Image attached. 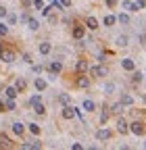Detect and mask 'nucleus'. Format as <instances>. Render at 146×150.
Here are the masks:
<instances>
[{
	"label": "nucleus",
	"instance_id": "obj_44",
	"mask_svg": "<svg viewBox=\"0 0 146 150\" xmlns=\"http://www.w3.org/2000/svg\"><path fill=\"white\" fill-rule=\"evenodd\" d=\"M0 52H2V44H0Z\"/></svg>",
	"mask_w": 146,
	"mask_h": 150
},
{
	"label": "nucleus",
	"instance_id": "obj_16",
	"mask_svg": "<svg viewBox=\"0 0 146 150\" xmlns=\"http://www.w3.org/2000/svg\"><path fill=\"white\" fill-rule=\"evenodd\" d=\"M123 8H125V11H130V13H136V11H138L136 2H132V0H125V2H123Z\"/></svg>",
	"mask_w": 146,
	"mask_h": 150
},
{
	"label": "nucleus",
	"instance_id": "obj_8",
	"mask_svg": "<svg viewBox=\"0 0 146 150\" xmlns=\"http://www.w3.org/2000/svg\"><path fill=\"white\" fill-rule=\"evenodd\" d=\"M46 88H48V81H46V79H42V77H35V90L44 92Z\"/></svg>",
	"mask_w": 146,
	"mask_h": 150
},
{
	"label": "nucleus",
	"instance_id": "obj_2",
	"mask_svg": "<svg viewBox=\"0 0 146 150\" xmlns=\"http://www.w3.org/2000/svg\"><path fill=\"white\" fill-rule=\"evenodd\" d=\"M0 59H2V63L11 65V63L15 61V52H13V50H2V52H0Z\"/></svg>",
	"mask_w": 146,
	"mask_h": 150
},
{
	"label": "nucleus",
	"instance_id": "obj_13",
	"mask_svg": "<svg viewBox=\"0 0 146 150\" xmlns=\"http://www.w3.org/2000/svg\"><path fill=\"white\" fill-rule=\"evenodd\" d=\"M82 108H86L88 112H92V110H96V104H94V100H84V104H82Z\"/></svg>",
	"mask_w": 146,
	"mask_h": 150
},
{
	"label": "nucleus",
	"instance_id": "obj_33",
	"mask_svg": "<svg viewBox=\"0 0 146 150\" xmlns=\"http://www.w3.org/2000/svg\"><path fill=\"white\" fill-rule=\"evenodd\" d=\"M38 102H42V98L38 96V94H35V96H31V98H29V104H31V106H33V104H38Z\"/></svg>",
	"mask_w": 146,
	"mask_h": 150
},
{
	"label": "nucleus",
	"instance_id": "obj_23",
	"mask_svg": "<svg viewBox=\"0 0 146 150\" xmlns=\"http://www.w3.org/2000/svg\"><path fill=\"white\" fill-rule=\"evenodd\" d=\"M21 148H25V150H31V148H40V142H25V144H21Z\"/></svg>",
	"mask_w": 146,
	"mask_h": 150
},
{
	"label": "nucleus",
	"instance_id": "obj_39",
	"mask_svg": "<svg viewBox=\"0 0 146 150\" xmlns=\"http://www.w3.org/2000/svg\"><path fill=\"white\" fill-rule=\"evenodd\" d=\"M59 2H61V6H65V8L71 6V0H59Z\"/></svg>",
	"mask_w": 146,
	"mask_h": 150
},
{
	"label": "nucleus",
	"instance_id": "obj_29",
	"mask_svg": "<svg viewBox=\"0 0 146 150\" xmlns=\"http://www.w3.org/2000/svg\"><path fill=\"white\" fill-rule=\"evenodd\" d=\"M29 131H31L33 136H38V134H40V125H35V123H29Z\"/></svg>",
	"mask_w": 146,
	"mask_h": 150
},
{
	"label": "nucleus",
	"instance_id": "obj_14",
	"mask_svg": "<svg viewBox=\"0 0 146 150\" xmlns=\"http://www.w3.org/2000/svg\"><path fill=\"white\" fill-rule=\"evenodd\" d=\"M86 27H88V29H96V27H98L96 17H88V19H86Z\"/></svg>",
	"mask_w": 146,
	"mask_h": 150
},
{
	"label": "nucleus",
	"instance_id": "obj_32",
	"mask_svg": "<svg viewBox=\"0 0 146 150\" xmlns=\"http://www.w3.org/2000/svg\"><path fill=\"white\" fill-rule=\"evenodd\" d=\"M115 92V83H106L104 86V94H113Z\"/></svg>",
	"mask_w": 146,
	"mask_h": 150
},
{
	"label": "nucleus",
	"instance_id": "obj_34",
	"mask_svg": "<svg viewBox=\"0 0 146 150\" xmlns=\"http://www.w3.org/2000/svg\"><path fill=\"white\" fill-rule=\"evenodd\" d=\"M134 2H136V6H138V11L146 6V0H134Z\"/></svg>",
	"mask_w": 146,
	"mask_h": 150
},
{
	"label": "nucleus",
	"instance_id": "obj_3",
	"mask_svg": "<svg viewBox=\"0 0 146 150\" xmlns=\"http://www.w3.org/2000/svg\"><path fill=\"white\" fill-rule=\"evenodd\" d=\"M117 131H119V134H127V131H130V129H127V121L119 115V119H117Z\"/></svg>",
	"mask_w": 146,
	"mask_h": 150
},
{
	"label": "nucleus",
	"instance_id": "obj_30",
	"mask_svg": "<svg viewBox=\"0 0 146 150\" xmlns=\"http://www.w3.org/2000/svg\"><path fill=\"white\" fill-rule=\"evenodd\" d=\"M142 77H144V75H142L140 71H134V75H132V79H134L136 83H140V81H142Z\"/></svg>",
	"mask_w": 146,
	"mask_h": 150
},
{
	"label": "nucleus",
	"instance_id": "obj_18",
	"mask_svg": "<svg viewBox=\"0 0 146 150\" xmlns=\"http://www.w3.org/2000/svg\"><path fill=\"white\" fill-rule=\"evenodd\" d=\"M50 50H52L50 42H42V44H40V54H48Z\"/></svg>",
	"mask_w": 146,
	"mask_h": 150
},
{
	"label": "nucleus",
	"instance_id": "obj_9",
	"mask_svg": "<svg viewBox=\"0 0 146 150\" xmlns=\"http://www.w3.org/2000/svg\"><path fill=\"white\" fill-rule=\"evenodd\" d=\"M111 138V131L108 129H98L96 131V140H108Z\"/></svg>",
	"mask_w": 146,
	"mask_h": 150
},
{
	"label": "nucleus",
	"instance_id": "obj_11",
	"mask_svg": "<svg viewBox=\"0 0 146 150\" xmlns=\"http://www.w3.org/2000/svg\"><path fill=\"white\" fill-rule=\"evenodd\" d=\"M17 104H15V98H9L6 102H2V110H15Z\"/></svg>",
	"mask_w": 146,
	"mask_h": 150
},
{
	"label": "nucleus",
	"instance_id": "obj_42",
	"mask_svg": "<svg viewBox=\"0 0 146 150\" xmlns=\"http://www.w3.org/2000/svg\"><path fill=\"white\" fill-rule=\"evenodd\" d=\"M106 6H117V0H106Z\"/></svg>",
	"mask_w": 146,
	"mask_h": 150
},
{
	"label": "nucleus",
	"instance_id": "obj_28",
	"mask_svg": "<svg viewBox=\"0 0 146 150\" xmlns=\"http://www.w3.org/2000/svg\"><path fill=\"white\" fill-rule=\"evenodd\" d=\"M33 110L38 112V115H44V112H46V108H44V104H42V102H38V104H33Z\"/></svg>",
	"mask_w": 146,
	"mask_h": 150
},
{
	"label": "nucleus",
	"instance_id": "obj_27",
	"mask_svg": "<svg viewBox=\"0 0 146 150\" xmlns=\"http://www.w3.org/2000/svg\"><path fill=\"white\" fill-rule=\"evenodd\" d=\"M111 110L115 112V115H121V110H123V104H121V102H115V104L111 106Z\"/></svg>",
	"mask_w": 146,
	"mask_h": 150
},
{
	"label": "nucleus",
	"instance_id": "obj_1",
	"mask_svg": "<svg viewBox=\"0 0 146 150\" xmlns=\"http://www.w3.org/2000/svg\"><path fill=\"white\" fill-rule=\"evenodd\" d=\"M127 129H130L134 136H142V134H144V125H142L140 121H134V123H130V127H127Z\"/></svg>",
	"mask_w": 146,
	"mask_h": 150
},
{
	"label": "nucleus",
	"instance_id": "obj_38",
	"mask_svg": "<svg viewBox=\"0 0 146 150\" xmlns=\"http://www.w3.org/2000/svg\"><path fill=\"white\" fill-rule=\"evenodd\" d=\"M9 142H11L9 138H0V146H6V148H9V146H11Z\"/></svg>",
	"mask_w": 146,
	"mask_h": 150
},
{
	"label": "nucleus",
	"instance_id": "obj_45",
	"mask_svg": "<svg viewBox=\"0 0 146 150\" xmlns=\"http://www.w3.org/2000/svg\"><path fill=\"white\" fill-rule=\"evenodd\" d=\"M0 90H2V86H0Z\"/></svg>",
	"mask_w": 146,
	"mask_h": 150
},
{
	"label": "nucleus",
	"instance_id": "obj_6",
	"mask_svg": "<svg viewBox=\"0 0 146 150\" xmlns=\"http://www.w3.org/2000/svg\"><path fill=\"white\" fill-rule=\"evenodd\" d=\"M48 71H50V73H61V71H63V63H61V61L50 63V65H48Z\"/></svg>",
	"mask_w": 146,
	"mask_h": 150
},
{
	"label": "nucleus",
	"instance_id": "obj_35",
	"mask_svg": "<svg viewBox=\"0 0 146 150\" xmlns=\"http://www.w3.org/2000/svg\"><path fill=\"white\" fill-rule=\"evenodd\" d=\"M6 33H9V27L4 23H0V35H6Z\"/></svg>",
	"mask_w": 146,
	"mask_h": 150
},
{
	"label": "nucleus",
	"instance_id": "obj_17",
	"mask_svg": "<svg viewBox=\"0 0 146 150\" xmlns=\"http://www.w3.org/2000/svg\"><path fill=\"white\" fill-rule=\"evenodd\" d=\"M23 129H25L23 123H19V121H15V123H13V131H15L17 136H21V134H23Z\"/></svg>",
	"mask_w": 146,
	"mask_h": 150
},
{
	"label": "nucleus",
	"instance_id": "obj_26",
	"mask_svg": "<svg viewBox=\"0 0 146 150\" xmlns=\"http://www.w3.org/2000/svg\"><path fill=\"white\" fill-rule=\"evenodd\" d=\"M25 86H27V83H25V79H17V81H15L17 92H23V90H25Z\"/></svg>",
	"mask_w": 146,
	"mask_h": 150
},
{
	"label": "nucleus",
	"instance_id": "obj_43",
	"mask_svg": "<svg viewBox=\"0 0 146 150\" xmlns=\"http://www.w3.org/2000/svg\"><path fill=\"white\" fill-rule=\"evenodd\" d=\"M0 17H6V8L4 6H0Z\"/></svg>",
	"mask_w": 146,
	"mask_h": 150
},
{
	"label": "nucleus",
	"instance_id": "obj_40",
	"mask_svg": "<svg viewBox=\"0 0 146 150\" xmlns=\"http://www.w3.org/2000/svg\"><path fill=\"white\" fill-rule=\"evenodd\" d=\"M33 73L40 75V73H42V65H33Z\"/></svg>",
	"mask_w": 146,
	"mask_h": 150
},
{
	"label": "nucleus",
	"instance_id": "obj_37",
	"mask_svg": "<svg viewBox=\"0 0 146 150\" xmlns=\"http://www.w3.org/2000/svg\"><path fill=\"white\" fill-rule=\"evenodd\" d=\"M48 2H50L52 8H61V2H59V0H48Z\"/></svg>",
	"mask_w": 146,
	"mask_h": 150
},
{
	"label": "nucleus",
	"instance_id": "obj_24",
	"mask_svg": "<svg viewBox=\"0 0 146 150\" xmlns=\"http://www.w3.org/2000/svg\"><path fill=\"white\" fill-rule=\"evenodd\" d=\"M77 86H79V88H88V86H90L88 77H84V75H79V77H77Z\"/></svg>",
	"mask_w": 146,
	"mask_h": 150
},
{
	"label": "nucleus",
	"instance_id": "obj_10",
	"mask_svg": "<svg viewBox=\"0 0 146 150\" xmlns=\"http://www.w3.org/2000/svg\"><path fill=\"white\" fill-rule=\"evenodd\" d=\"M127 42H130V38H127V35H117V38H115V44H117L119 48L127 46Z\"/></svg>",
	"mask_w": 146,
	"mask_h": 150
},
{
	"label": "nucleus",
	"instance_id": "obj_4",
	"mask_svg": "<svg viewBox=\"0 0 146 150\" xmlns=\"http://www.w3.org/2000/svg\"><path fill=\"white\" fill-rule=\"evenodd\" d=\"M84 33H86V27L84 25H75V27H73V38H75V40H82Z\"/></svg>",
	"mask_w": 146,
	"mask_h": 150
},
{
	"label": "nucleus",
	"instance_id": "obj_19",
	"mask_svg": "<svg viewBox=\"0 0 146 150\" xmlns=\"http://www.w3.org/2000/svg\"><path fill=\"white\" fill-rule=\"evenodd\" d=\"M59 102H61L63 106H67V104L71 102V98H69V94H65V92H63V94H59Z\"/></svg>",
	"mask_w": 146,
	"mask_h": 150
},
{
	"label": "nucleus",
	"instance_id": "obj_22",
	"mask_svg": "<svg viewBox=\"0 0 146 150\" xmlns=\"http://www.w3.org/2000/svg\"><path fill=\"white\" fill-rule=\"evenodd\" d=\"M115 21H119V23H123V25H127V23H130V17H127L125 13H121L119 17H115Z\"/></svg>",
	"mask_w": 146,
	"mask_h": 150
},
{
	"label": "nucleus",
	"instance_id": "obj_5",
	"mask_svg": "<svg viewBox=\"0 0 146 150\" xmlns=\"http://www.w3.org/2000/svg\"><path fill=\"white\" fill-rule=\"evenodd\" d=\"M121 67H123L125 71H134V69H136V63H134V59H123V61H121Z\"/></svg>",
	"mask_w": 146,
	"mask_h": 150
},
{
	"label": "nucleus",
	"instance_id": "obj_15",
	"mask_svg": "<svg viewBox=\"0 0 146 150\" xmlns=\"http://www.w3.org/2000/svg\"><path fill=\"white\" fill-rule=\"evenodd\" d=\"M119 102H121L123 106H132V104H134V98L130 96V94H123V96H121V100H119Z\"/></svg>",
	"mask_w": 146,
	"mask_h": 150
},
{
	"label": "nucleus",
	"instance_id": "obj_20",
	"mask_svg": "<svg viewBox=\"0 0 146 150\" xmlns=\"http://www.w3.org/2000/svg\"><path fill=\"white\" fill-rule=\"evenodd\" d=\"M27 27L35 31V29H38V27H40V21H38V19H27Z\"/></svg>",
	"mask_w": 146,
	"mask_h": 150
},
{
	"label": "nucleus",
	"instance_id": "obj_12",
	"mask_svg": "<svg viewBox=\"0 0 146 150\" xmlns=\"http://www.w3.org/2000/svg\"><path fill=\"white\" fill-rule=\"evenodd\" d=\"M4 94H6V98H17V88L15 86H9V88H4Z\"/></svg>",
	"mask_w": 146,
	"mask_h": 150
},
{
	"label": "nucleus",
	"instance_id": "obj_31",
	"mask_svg": "<svg viewBox=\"0 0 146 150\" xmlns=\"http://www.w3.org/2000/svg\"><path fill=\"white\" fill-rule=\"evenodd\" d=\"M113 23H115V17H113V15H108V17H104V25H106V27H111Z\"/></svg>",
	"mask_w": 146,
	"mask_h": 150
},
{
	"label": "nucleus",
	"instance_id": "obj_36",
	"mask_svg": "<svg viewBox=\"0 0 146 150\" xmlns=\"http://www.w3.org/2000/svg\"><path fill=\"white\" fill-rule=\"evenodd\" d=\"M106 119H108V112L102 110V112H100V123H106Z\"/></svg>",
	"mask_w": 146,
	"mask_h": 150
},
{
	"label": "nucleus",
	"instance_id": "obj_7",
	"mask_svg": "<svg viewBox=\"0 0 146 150\" xmlns=\"http://www.w3.org/2000/svg\"><path fill=\"white\" fill-rule=\"evenodd\" d=\"M63 117H65V119H73V117H75V108L67 104V106L63 108Z\"/></svg>",
	"mask_w": 146,
	"mask_h": 150
},
{
	"label": "nucleus",
	"instance_id": "obj_21",
	"mask_svg": "<svg viewBox=\"0 0 146 150\" xmlns=\"http://www.w3.org/2000/svg\"><path fill=\"white\" fill-rule=\"evenodd\" d=\"M92 73L96 75V77H102V75H106V69L104 67H92Z\"/></svg>",
	"mask_w": 146,
	"mask_h": 150
},
{
	"label": "nucleus",
	"instance_id": "obj_41",
	"mask_svg": "<svg viewBox=\"0 0 146 150\" xmlns=\"http://www.w3.org/2000/svg\"><path fill=\"white\" fill-rule=\"evenodd\" d=\"M9 23H11V25L17 23V15H9Z\"/></svg>",
	"mask_w": 146,
	"mask_h": 150
},
{
	"label": "nucleus",
	"instance_id": "obj_25",
	"mask_svg": "<svg viewBox=\"0 0 146 150\" xmlns=\"http://www.w3.org/2000/svg\"><path fill=\"white\" fill-rule=\"evenodd\" d=\"M90 67H88V63L86 61H77V73H84V71H88Z\"/></svg>",
	"mask_w": 146,
	"mask_h": 150
}]
</instances>
